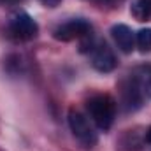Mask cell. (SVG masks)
Returning a JSON list of instances; mask_svg holds the SVG:
<instances>
[{
    "instance_id": "cell-3",
    "label": "cell",
    "mask_w": 151,
    "mask_h": 151,
    "mask_svg": "<svg viewBox=\"0 0 151 151\" xmlns=\"http://www.w3.org/2000/svg\"><path fill=\"white\" fill-rule=\"evenodd\" d=\"M9 32L16 40H32L37 37L39 25L30 14L18 12L9 21Z\"/></svg>"
},
{
    "instance_id": "cell-4",
    "label": "cell",
    "mask_w": 151,
    "mask_h": 151,
    "mask_svg": "<svg viewBox=\"0 0 151 151\" xmlns=\"http://www.w3.org/2000/svg\"><path fill=\"white\" fill-rule=\"evenodd\" d=\"M88 34H91V25L83 18L69 19V21L58 25L53 30V37L56 40H62V42H70L74 39H83Z\"/></svg>"
},
{
    "instance_id": "cell-2",
    "label": "cell",
    "mask_w": 151,
    "mask_h": 151,
    "mask_svg": "<svg viewBox=\"0 0 151 151\" xmlns=\"http://www.w3.org/2000/svg\"><path fill=\"white\" fill-rule=\"evenodd\" d=\"M67 121H69V128H70L72 135L81 142V146H84L86 150H91V148L97 146V142H99L97 132L91 127L90 119L81 113L79 109L70 107L69 114H67Z\"/></svg>"
},
{
    "instance_id": "cell-9",
    "label": "cell",
    "mask_w": 151,
    "mask_h": 151,
    "mask_svg": "<svg viewBox=\"0 0 151 151\" xmlns=\"http://www.w3.org/2000/svg\"><path fill=\"white\" fill-rule=\"evenodd\" d=\"M135 46L141 53H151V28H142L135 34Z\"/></svg>"
},
{
    "instance_id": "cell-14",
    "label": "cell",
    "mask_w": 151,
    "mask_h": 151,
    "mask_svg": "<svg viewBox=\"0 0 151 151\" xmlns=\"http://www.w3.org/2000/svg\"><path fill=\"white\" fill-rule=\"evenodd\" d=\"M97 2H111V0H97Z\"/></svg>"
},
{
    "instance_id": "cell-6",
    "label": "cell",
    "mask_w": 151,
    "mask_h": 151,
    "mask_svg": "<svg viewBox=\"0 0 151 151\" xmlns=\"http://www.w3.org/2000/svg\"><path fill=\"white\" fill-rule=\"evenodd\" d=\"M121 104L127 111H135L142 106V90L135 77H130L121 83Z\"/></svg>"
},
{
    "instance_id": "cell-8",
    "label": "cell",
    "mask_w": 151,
    "mask_h": 151,
    "mask_svg": "<svg viewBox=\"0 0 151 151\" xmlns=\"http://www.w3.org/2000/svg\"><path fill=\"white\" fill-rule=\"evenodd\" d=\"M130 14L137 21H148L151 18V0H134L130 5Z\"/></svg>"
},
{
    "instance_id": "cell-1",
    "label": "cell",
    "mask_w": 151,
    "mask_h": 151,
    "mask_svg": "<svg viewBox=\"0 0 151 151\" xmlns=\"http://www.w3.org/2000/svg\"><path fill=\"white\" fill-rule=\"evenodd\" d=\"M86 111L97 128L107 132L116 118V100L107 93H97L86 100Z\"/></svg>"
},
{
    "instance_id": "cell-12",
    "label": "cell",
    "mask_w": 151,
    "mask_h": 151,
    "mask_svg": "<svg viewBox=\"0 0 151 151\" xmlns=\"http://www.w3.org/2000/svg\"><path fill=\"white\" fill-rule=\"evenodd\" d=\"M23 0H0V5H18Z\"/></svg>"
},
{
    "instance_id": "cell-5",
    "label": "cell",
    "mask_w": 151,
    "mask_h": 151,
    "mask_svg": "<svg viewBox=\"0 0 151 151\" xmlns=\"http://www.w3.org/2000/svg\"><path fill=\"white\" fill-rule=\"evenodd\" d=\"M90 58H91L93 69L102 74H109L118 67L116 55L106 42H95L93 47L90 49Z\"/></svg>"
},
{
    "instance_id": "cell-11",
    "label": "cell",
    "mask_w": 151,
    "mask_h": 151,
    "mask_svg": "<svg viewBox=\"0 0 151 151\" xmlns=\"http://www.w3.org/2000/svg\"><path fill=\"white\" fill-rule=\"evenodd\" d=\"M39 2H42L46 7H56V5H58L62 0H39Z\"/></svg>"
},
{
    "instance_id": "cell-10",
    "label": "cell",
    "mask_w": 151,
    "mask_h": 151,
    "mask_svg": "<svg viewBox=\"0 0 151 151\" xmlns=\"http://www.w3.org/2000/svg\"><path fill=\"white\" fill-rule=\"evenodd\" d=\"M135 81L139 83V86H141L142 93H146V95H150V97H151V67L142 69V70H141V74L135 76Z\"/></svg>"
},
{
    "instance_id": "cell-7",
    "label": "cell",
    "mask_w": 151,
    "mask_h": 151,
    "mask_svg": "<svg viewBox=\"0 0 151 151\" xmlns=\"http://www.w3.org/2000/svg\"><path fill=\"white\" fill-rule=\"evenodd\" d=\"M111 35H113L116 46L123 51V53H132L134 47H135V34L132 32L130 27L123 25V23H118L111 28Z\"/></svg>"
},
{
    "instance_id": "cell-13",
    "label": "cell",
    "mask_w": 151,
    "mask_h": 151,
    "mask_svg": "<svg viewBox=\"0 0 151 151\" xmlns=\"http://www.w3.org/2000/svg\"><path fill=\"white\" fill-rule=\"evenodd\" d=\"M144 139H146V142H150V144H151V127L146 130V135H144Z\"/></svg>"
}]
</instances>
